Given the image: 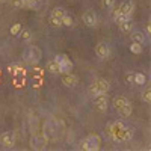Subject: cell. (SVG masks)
I'll use <instances>...</instances> for the list:
<instances>
[{
    "label": "cell",
    "instance_id": "1",
    "mask_svg": "<svg viewBox=\"0 0 151 151\" xmlns=\"http://www.w3.org/2000/svg\"><path fill=\"white\" fill-rule=\"evenodd\" d=\"M42 57V51L38 45H29L23 51V59L27 65H38Z\"/></svg>",
    "mask_w": 151,
    "mask_h": 151
},
{
    "label": "cell",
    "instance_id": "2",
    "mask_svg": "<svg viewBox=\"0 0 151 151\" xmlns=\"http://www.w3.org/2000/svg\"><path fill=\"white\" fill-rule=\"evenodd\" d=\"M110 89V83L106 79H97L95 82H92L88 88V94L91 97H97L101 94H107V91Z\"/></svg>",
    "mask_w": 151,
    "mask_h": 151
},
{
    "label": "cell",
    "instance_id": "3",
    "mask_svg": "<svg viewBox=\"0 0 151 151\" xmlns=\"http://www.w3.org/2000/svg\"><path fill=\"white\" fill-rule=\"evenodd\" d=\"M62 132V127L59 128V122L56 120H53V118H50V120H47L44 122V136L47 141L48 139H55L59 136V133Z\"/></svg>",
    "mask_w": 151,
    "mask_h": 151
},
{
    "label": "cell",
    "instance_id": "4",
    "mask_svg": "<svg viewBox=\"0 0 151 151\" xmlns=\"http://www.w3.org/2000/svg\"><path fill=\"white\" fill-rule=\"evenodd\" d=\"M101 145V141L97 134H89L88 138H85L82 142H80V150L83 151H97Z\"/></svg>",
    "mask_w": 151,
    "mask_h": 151
},
{
    "label": "cell",
    "instance_id": "5",
    "mask_svg": "<svg viewBox=\"0 0 151 151\" xmlns=\"http://www.w3.org/2000/svg\"><path fill=\"white\" fill-rule=\"evenodd\" d=\"M133 134H134L133 128L122 127V128H120V130L110 133V136L113 138V141H116V142H127V141H130V139L133 138Z\"/></svg>",
    "mask_w": 151,
    "mask_h": 151
},
{
    "label": "cell",
    "instance_id": "6",
    "mask_svg": "<svg viewBox=\"0 0 151 151\" xmlns=\"http://www.w3.org/2000/svg\"><path fill=\"white\" fill-rule=\"evenodd\" d=\"M95 55L98 59H101V61H106V59H109L110 55H112V48L110 45L107 44V42H98V44L95 45Z\"/></svg>",
    "mask_w": 151,
    "mask_h": 151
},
{
    "label": "cell",
    "instance_id": "7",
    "mask_svg": "<svg viewBox=\"0 0 151 151\" xmlns=\"http://www.w3.org/2000/svg\"><path fill=\"white\" fill-rule=\"evenodd\" d=\"M55 61L57 62L59 69H61V74L63 73H69L73 69V62L65 56V55H56L55 56Z\"/></svg>",
    "mask_w": 151,
    "mask_h": 151
},
{
    "label": "cell",
    "instance_id": "8",
    "mask_svg": "<svg viewBox=\"0 0 151 151\" xmlns=\"http://www.w3.org/2000/svg\"><path fill=\"white\" fill-rule=\"evenodd\" d=\"M45 144H47V139L42 136V134L33 133V136H32V139H30V148L33 151H41V150H44Z\"/></svg>",
    "mask_w": 151,
    "mask_h": 151
},
{
    "label": "cell",
    "instance_id": "9",
    "mask_svg": "<svg viewBox=\"0 0 151 151\" xmlns=\"http://www.w3.org/2000/svg\"><path fill=\"white\" fill-rule=\"evenodd\" d=\"M94 107L98 112H101V113H104L107 110V107H109V100H107L106 94H101V95L94 97Z\"/></svg>",
    "mask_w": 151,
    "mask_h": 151
},
{
    "label": "cell",
    "instance_id": "10",
    "mask_svg": "<svg viewBox=\"0 0 151 151\" xmlns=\"http://www.w3.org/2000/svg\"><path fill=\"white\" fill-rule=\"evenodd\" d=\"M15 144V133L14 132H5L0 134V145L3 148H12Z\"/></svg>",
    "mask_w": 151,
    "mask_h": 151
},
{
    "label": "cell",
    "instance_id": "11",
    "mask_svg": "<svg viewBox=\"0 0 151 151\" xmlns=\"http://www.w3.org/2000/svg\"><path fill=\"white\" fill-rule=\"evenodd\" d=\"M82 20H83L85 26H88V27H95V26H97V23H98L97 14L94 12L92 9L85 11V12H83V15H82Z\"/></svg>",
    "mask_w": 151,
    "mask_h": 151
},
{
    "label": "cell",
    "instance_id": "12",
    "mask_svg": "<svg viewBox=\"0 0 151 151\" xmlns=\"http://www.w3.org/2000/svg\"><path fill=\"white\" fill-rule=\"evenodd\" d=\"M62 83L65 85L67 88H74V86H77V83H79V77L76 74H73L71 71H69V73H63Z\"/></svg>",
    "mask_w": 151,
    "mask_h": 151
},
{
    "label": "cell",
    "instance_id": "13",
    "mask_svg": "<svg viewBox=\"0 0 151 151\" xmlns=\"http://www.w3.org/2000/svg\"><path fill=\"white\" fill-rule=\"evenodd\" d=\"M118 9H120L121 14L127 15V17H132V14H133V11H134V3H133V0H126V2H122L121 6L118 8Z\"/></svg>",
    "mask_w": 151,
    "mask_h": 151
},
{
    "label": "cell",
    "instance_id": "14",
    "mask_svg": "<svg viewBox=\"0 0 151 151\" xmlns=\"http://www.w3.org/2000/svg\"><path fill=\"white\" fill-rule=\"evenodd\" d=\"M118 27H120V32L121 33H124V35H130L132 32L134 30V23L128 18V20H126V21H122V23H120L118 24Z\"/></svg>",
    "mask_w": 151,
    "mask_h": 151
},
{
    "label": "cell",
    "instance_id": "15",
    "mask_svg": "<svg viewBox=\"0 0 151 151\" xmlns=\"http://www.w3.org/2000/svg\"><path fill=\"white\" fill-rule=\"evenodd\" d=\"M130 38H132V42H139V44H145V41H147V38H145V33L141 30H133L130 33Z\"/></svg>",
    "mask_w": 151,
    "mask_h": 151
},
{
    "label": "cell",
    "instance_id": "16",
    "mask_svg": "<svg viewBox=\"0 0 151 151\" xmlns=\"http://www.w3.org/2000/svg\"><path fill=\"white\" fill-rule=\"evenodd\" d=\"M116 112L120 113L121 118H128L133 113V106H132V103H127L126 106H122L121 109H118Z\"/></svg>",
    "mask_w": 151,
    "mask_h": 151
},
{
    "label": "cell",
    "instance_id": "17",
    "mask_svg": "<svg viewBox=\"0 0 151 151\" xmlns=\"http://www.w3.org/2000/svg\"><path fill=\"white\" fill-rule=\"evenodd\" d=\"M127 103H130V100L126 98L124 95H118V97H115V98H113V107H115L116 110L121 109L122 106H126Z\"/></svg>",
    "mask_w": 151,
    "mask_h": 151
},
{
    "label": "cell",
    "instance_id": "18",
    "mask_svg": "<svg viewBox=\"0 0 151 151\" xmlns=\"http://www.w3.org/2000/svg\"><path fill=\"white\" fill-rule=\"evenodd\" d=\"M47 69H48V73H51V74H59L61 73L59 65H57V62L55 61V59H51V61L47 62Z\"/></svg>",
    "mask_w": 151,
    "mask_h": 151
},
{
    "label": "cell",
    "instance_id": "19",
    "mask_svg": "<svg viewBox=\"0 0 151 151\" xmlns=\"http://www.w3.org/2000/svg\"><path fill=\"white\" fill-rule=\"evenodd\" d=\"M133 80H134V83H136V85L144 86L145 83H147V76H145L144 73H134Z\"/></svg>",
    "mask_w": 151,
    "mask_h": 151
},
{
    "label": "cell",
    "instance_id": "20",
    "mask_svg": "<svg viewBox=\"0 0 151 151\" xmlns=\"http://www.w3.org/2000/svg\"><path fill=\"white\" fill-rule=\"evenodd\" d=\"M18 35H20V38H21L24 42H30L32 38H33V35H32V32H30L29 29H21V32H20Z\"/></svg>",
    "mask_w": 151,
    "mask_h": 151
},
{
    "label": "cell",
    "instance_id": "21",
    "mask_svg": "<svg viewBox=\"0 0 151 151\" xmlns=\"http://www.w3.org/2000/svg\"><path fill=\"white\" fill-rule=\"evenodd\" d=\"M130 51L133 53V55H141V53L144 51V45L139 44V42H132L130 44Z\"/></svg>",
    "mask_w": 151,
    "mask_h": 151
},
{
    "label": "cell",
    "instance_id": "22",
    "mask_svg": "<svg viewBox=\"0 0 151 151\" xmlns=\"http://www.w3.org/2000/svg\"><path fill=\"white\" fill-rule=\"evenodd\" d=\"M67 12H65V9L63 8H55L51 11V14H50V17H53V18H59V20H62V17L65 15Z\"/></svg>",
    "mask_w": 151,
    "mask_h": 151
},
{
    "label": "cell",
    "instance_id": "23",
    "mask_svg": "<svg viewBox=\"0 0 151 151\" xmlns=\"http://www.w3.org/2000/svg\"><path fill=\"white\" fill-rule=\"evenodd\" d=\"M141 100L144 101V103H147V104L151 103V91H150V89L142 91V94H141Z\"/></svg>",
    "mask_w": 151,
    "mask_h": 151
},
{
    "label": "cell",
    "instance_id": "24",
    "mask_svg": "<svg viewBox=\"0 0 151 151\" xmlns=\"http://www.w3.org/2000/svg\"><path fill=\"white\" fill-rule=\"evenodd\" d=\"M62 26H67V27H69V26H73V17L71 15L65 14L62 17Z\"/></svg>",
    "mask_w": 151,
    "mask_h": 151
},
{
    "label": "cell",
    "instance_id": "25",
    "mask_svg": "<svg viewBox=\"0 0 151 151\" xmlns=\"http://www.w3.org/2000/svg\"><path fill=\"white\" fill-rule=\"evenodd\" d=\"M101 2H103L104 9L107 11H113V8H115V0H101Z\"/></svg>",
    "mask_w": 151,
    "mask_h": 151
},
{
    "label": "cell",
    "instance_id": "26",
    "mask_svg": "<svg viewBox=\"0 0 151 151\" xmlns=\"http://www.w3.org/2000/svg\"><path fill=\"white\" fill-rule=\"evenodd\" d=\"M133 76H134V73H132V71L126 73V82H127L128 85H133V83H134V80H133Z\"/></svg>",
    "mask_w": 151,
    "mask_h": 151
},
{
    "label": "cell",
    "instance_id": "27",
    "mask_svg": "<svg viewBox=\"0 0 151 151\" xmlns=\"http://www.w3.org/2000/svg\"><path fill=\"white\" fill-rule=\"evenodd\" d=\"M50 23H51V26H56V27H61V26H62V20L50 17Z\"/></svg>",
    "mask_w": 151,
    "mask_h": 151
},
{
    "label": "cell",
    "instance_id": "28",
    "mask_svg": "<svg viewBox=\"0 0 151 151\" xmlns=\"http://www.w3.org/2000/svg\"><path fill=\"white\" fill-rule=\"evenodd\" d=\"M21 29H23V27H21V24H15L14 27H11V33H12V35H18Z\"/></svg>",
    "mask_w": 151,
    "mask_h": 151
},
{
    "label": "cell",
    "instance_id": "29",
    "mask_svg": "<svg viewBox=\"0 0 151 151\" xmlns=\"http://www.w3.org/2000/svg\"><path fill=\"white\" fill-rule=\"evenodd\" d=\"M12 5H14V8H17V9H20V8H24L23 0H14V2H12Z\"/></svg>",
    "mask_w": 151,
    "mask_h": 151
},
{
    "label": "cell",
    "instance_id": "30",
    "mask_svg": "<svg viewBox=\"0 0 151 151\" xmlns=\"http://www.w3.org/2000/svg\"><path fill=\"white\" fill-rule=\"evenodd\" d=\"M145 30H147V36H150V35H151V24H150V23L145 26Z\"/></svg>",
    "mask_w": 151,
    "mask_h": 151
},
{
    "label": "cell",
    "instance_id": "31",
    "mask_svg": "<svg viewBox=\"0 0 151 151\" xmlns=\"http://www.w3.org/2000/svg\"><path fill=\"white\" fill-rule=\"evenodd\" d=\"M5 2H6V0H0V3H5Z\"/></svg>",
    "mask_w": 151,
    "mask_h": 151
}]
</instances>
